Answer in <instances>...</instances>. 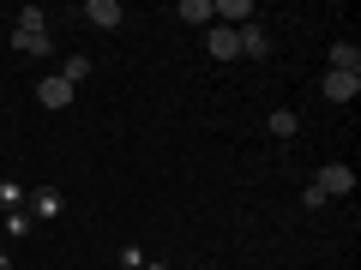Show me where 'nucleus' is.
I'll use <instances>...</instances> for the list:
<instances>
[{"label": "nucleus", "mask_w": 361, "mask_h": 270, "mask_svg": "<svg viewBox=\"0 0 361 270\" xmlns=\"http://www.w3.org/2000/svg\"><path fill=\"white\" fill-rule=\"evenodd\" d=\"M313 186H319L325 198H331V193H355V174H349L343 162H325V168H319V180H313Z\"/></svg>", "instance_id": "f257e3e1"}, {"label": "nucleus", "mask_w": 361, "mask_h": 270, "mask_svg": "<svg viewBox=\"0 0 361 270\" xmlns=\"http://www.w3.org/2000/svg\"><path fill=\"white\" fill-rule=\"evenodd\" d=\"M325 96H331V103H355L361 96V72H325Z\"/></svg>", "instance_id": "f03ea898"}, {"label": "nucleus", "mask_w": 361, "mask_h": 270, "mask_svg": "<svg viewBox=\"0 0 361 270\" xmlns=\"http://www.w3.org/2000/svg\"><path fill=\"white\" fill-rule=\"evenodd\" d=\"M205 42H211V54H217V60H235V54H241V30H229V25L205 30Z\"/></svg>", "instance_id": "7ed1b4c3"}, {"label": "nucleus", "mask_w": 361, "mask_h": 270, "mask_svg": "<svg viewBox=\"0 0 361 270\" xmlns=\"http://www.w3.org/2000/svg\"><path fill=\"white\" fill-rule=\"evenodd\" d=\"M37 96H42V108H73V84L66 78H42Z\"/></svg>", "instance_id": "20e7f679"}, {"label": "nucleus", "mask_w": 361, "mask_h": 270, "mask_svg": "<svg viewBox=\"0 0 361 270\" xmlns=\"http://www.w3.org/2000/svg\"><path fill=\"white\" fill-rule=\"evenodd\" d=\"M85 18H90L97 30H115V25H121V6H115V0H90V6H85Z\"/></svg>", "instance_id": "39448f33"}, {"label": "nucleus", "mask_w": 361, "mask_h": 270, "mask_svg": "<svg viewBox=\"0 0 361 270\" xmlns=\"http://www.w3.org/2000/svg\"><path fill=\"white\" fill-rule=\"evenodd\" d=\"M13 49L18 54H54V42L42 37V30H13Z\"/></svg>", "instance_id": "423d86ee"}, {"label": "nucleus", "mask_w": 361, "mask_h": 270, "mask_svg": "<svg viewBox=\"0 0 361 270\" xmlns=\"http://www.w3.org/2000/svg\"><path fill=\"white\" fill-rule=\"evenodd\" d=\"M211 13L229 18V30H235V25H247V18H253V6H247V0H211Z\"/></svg>", "instance_id": "0eeeda50"}, {"label": "nucleus", "mask_w": 361, "mask_h": 270, "mask_svg": "<svg viewBox=\"0 0 361 270\" xmlns=\"http://www.w3.org/2000/svg\"><path fill=\"white\" fill-rule=\"evenodd\" d=\"M331 72H361V49L355 42H337L331 49Z\"/></svg>", "instance_id": "6e6552de"}, {"label": "nucleus", "mask_w": 361, "mask_h": 270, "mask_svg": "<svg viewBox=\"0 0 361 270\" xmlns=\"http://www.w3.org/2000/svg\"><path fill=\"white\" fill-rule=\"evenodd\" d=\"M180 18H187V25H205V30H211V18H217V13H211V0H180Z\"/></svg>", "instance_id": "1a4fd4ad"}, {"label": "nucleus", "mask_w": 361, "mask_h": 270, "mask_svg": "<svg viewBox=\"0 0 361 270\" xmlns=\"http://www.w3.org/2000/svg\"><path fill=\"white\" fill-rule=\"evenodd\" d=\"M265 49H271V42H265V30H259V25H241V54H253V60H259Z\"/></svg>", "instance_id": "9d476101"}, {"label": "nucleus", "mask_w": 361, "mask_h": 270, "mask_svg": "<svg viewBox=\"0 0 361 270\" xmlns=\"http://www.w3.org/2000/svg\"><path fill=\"white\" fill-rule=\"evenodd\" d=\"M271 132H277V139H289V132H295V108H277V115H271Z\"/></svg>", "instance_id": "9b49d317"}, {"label": "nucleus", "mask_w": 361, "mask_h": 270, "mask_svg": "<svg viewBox=\"0 0 361 270\" xmlns=\"http://www.w3.org/2000/svg\"><path fill=\"white\" fill-rule=\"evenodd\" d=\"M61 78H66V84H78V78H90V60H85V54H73V60H66V72H61Z\"/></svg>", "instance_id": "f8f14e48"}, {"label": "nucleus", "mask_w": 361, "mask_h": 270, "mask_svg": "<svg viewBox=\"0 0 361 270\" xmlns=\"http://www.w3.org/2000/svg\"><path fill=\"white\" fill-rule=\"evenodd\" d=\"M37 217H61V198H54V193H37Z\"/></svg>", "instance_id": "ddd939ff"}, {"label": "nucleus", "mask_w": 361, "mask_h": 270, "mask_svg": "<svg viewBox=\"0 0 361 270\" xmlns=\"http://www.w3.org/2000/svg\"><path fill=\"white\" fill-rule=\"evenodd\" d=\"M18 30H42V6H25L18 13Z\"/></svg>", "instance_id": "4468645a"}]
</instances>
